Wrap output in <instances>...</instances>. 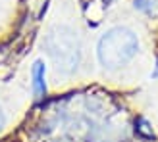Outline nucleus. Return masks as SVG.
<instances>
[{
    "instance_id": "3",
    "label": "nucleus",
    "mask_w": 158,
    "mask_h": 142,
    "mask_svg": "<svg viewBox=\"0 0 158 142\" xmlns=\"http://www.w3.org/2000/svg\"><path fill=\"white\" fill-rule=\"evenodd\" d=\"M33 89L39 96L46 92V83H44V65L43 61H35L33 65Z\"/></svg>"
},
{
    "instance_id": "5",
    "label": "nucleus",
    "mask_w": 158,
    "mask_h": 142,
    "mask_svg": "<svg viewBox=\"0 0 158 142\" xmlns=\"http://www.w3.org/2000/svg\"><path fill=\"white\" fill-rule=\"evenodd\" d=\"M4 127V113H2V109H0V131H2Z\"/></svg>"
},
{
    "instance_id": "1",
    "label": "nucleus",
    "mask_w": 158,
    "mask_h": 142,
    "mask_svg": "<svg viewBox=\"0 0 158 142\" xmlns=\"http://www.w3.org/2000/svg\"><path fill=\"white\" fill-rule=\"evenodd\" d=\"M44 46L60 73L69 75L77 69L79 61H81V42L73 29L64 25L54 27L46 35Z\"/></svg>"
},
{
    "instance_id": "2",
    "label": "nucleus",
    "mask_w": 158,
    "mask_h": 142,
    "mask_svg": "<svg viewBox=\"0 0 158 142\" xmlns=\"http://www.w3.org/2000/svg\"><path fill=\"white\" fill-rule=\"evenodd\" d=\"M139 41L133 31L125 27H114L100 38L98 42V60L108 69H118L125 65L137 54Z\"/></svg>"
},
{
    "instance_id": "4",
    "label": "nucleus",
    "mask_w": 158,
    "mask_h": 142,
    "mask_svg": "<svg viewBox=\"0 0 158 142\" xmlns=\"http://www.w3.org/2000/svg\"><path fill=\"white\" fill-rule=\"evenodd\" d=\"M135 8L147 14H156L158 12V0H135Z\"/></svg>"
}]
</instances>
